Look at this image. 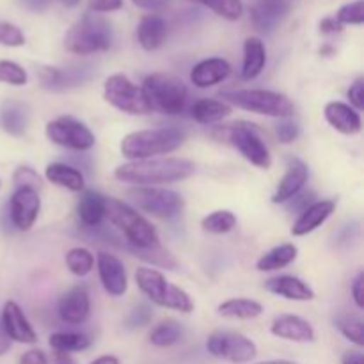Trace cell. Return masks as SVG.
Wrapping results in <instances>:
<instances>
[{"mask_svg": "<svg viewBox=\"0 0 364 364\" xmlns=\"http://www.w3.org/2000/svg\"><path fill=\"white\" fill-rule=\"evenodd\" d=\"M231 75V64L220 57H210L196 64L191 71V82L199 89L220 84Z\"/></svg>", "mask_w": 364, "mask_h": 364, "instance_id": "obj_22", "label": "cell"}, {"mask_svg": "<svg viewBox=\"0 0 364 364\" xmlns=\"http://www.w3.org/2000/svg\"><path fill=\"white\" fill-rule=\"evenodd\" d=\"M167 32H169V27H167V21L162 16L146 14L137 27V39L142 48L153 52V50H159L166 43Z\"/></svg>", "mask_w": 364, "mask_h": 364, "instance_id": "obj_25", "label": "cell"}, {"mask_svg": "<svg viewBox=\"0 0 364 364\" xmlns=\"http://www.w3.org/2000/svg\"><path fill=\"white\" fill-rule=\"evenodd\" d=\"M153 318V309L148 304H137L127 318L128 329H141V327L148 326Z\"/></svg>", "mask_w": 364, "mask_h": 364, "instance_id": "obj_43", "label": "cell"}, {"mask_svg": "<svg viewBox=\"0 0 364 364\" xmlns=\"http://www.w3.org/2000/svg\"><path fill=\"white\" fill-rule=\"evenodd\" d=\"M112 45V27L105 18L87 13L64 36V46L75 55H91L105 52Z\"/></svg>", "mask_w": 364, "mask_h": 364, "instance_id": "obj_5", "label": "cell"}, {"mask_svg": "<svg viewBox=\"0 0 364 364\" xmlns=\"http://www.w3.org/2000/svg\"><path fill=\"white\" fill-rule=\"evenodd\" d=\"M194 162L185 159H148L130 160L114 171V178L121 183H130L135 187H160V185L176 183L187 180L194 174Z\"/></svg>", "mask_w": 364, "mask_h": 364, "instance_id": "obj_1", "label": "cell"}, {"mask_svg": "<svg viewBox=\"0 0 364 364\" xmlns=\"http://www.w3.org/2000/svg\"><path fill=\"white\" fill-rule=\"evenodd\" d=\"M347 96H348V100H350L352 109H355L358 112H361V110L364 109V80L363 78H358V80H355L354 84L348 87Z\"/></svg>", "mask_w": 364, "mask_h": 364, "instance_id": "obj_45", "label": "cell"}, {"mask_svg": "<svg viewBox=\"0 0 364 364\" xmlns=\"http://www.w3.org/2000/svg\"><path fill=\"white\" fill-rule=\"evenodd\" d=\"M0 45L13 46V48L23 46L25 36L21 28H18L13 23H7V21H0Z\"/></svg>", "mask_w": 364, "mask_h": 364, "instance_id": "obj_42", "label": "cell"}, {"mask_svg": "<svg viewBox=\"0 0 364 364\" xmlns=\"http://www.w3.org/2000/svg\"><path fill=\"white\" fill-rule=\"evenodd\" d=\"M267 64V50L265 43L259 38L252 36L244 43V63H242V78L252 80L258 77Z\"/></svg>", "mask_w": 364, "mask_h": 364, "instance_id": "obj_27", "label": "cell"}, {"mask_svg": "<svg viewBox=\"0 0 364 364\" xmlns=\"http://www.w3.org/2000/svg\"><path fill=\"white\" fill-rule=\"evenodd\" d=\"M203 230L212 235H224L230 233L237 226V217L230 210H217L206 215L201 223Z\"/></svg>", "mask_w": 364, "mask_h": 364, "instance_id": "obj_35", "label": "cell"}, {"mask_svg": "<svg viewBox=\"0 0 364 364\" xmlns=\"http://www.w3.org/2000/svg\"><path fill=\"white\" fill-rule=\"evenodd\" d=\"M223 102L228 105H235L238 109L249 110V112L262 114L269 117H284L294 116V103L288 96L281 92L269 91V89H237V91L223 92Z\"/></svg>", "mask_w": 364, "mask_h": 364, "instance_id": "obj_7", "label": "cell"}, {"mask_svg": "<svg viewBox=\"0 0 364 364\" xmlns=\"http://www.w3.org/2000/svg\"><path fill=\"white\" fill-rule=\"evenodd\" d=\"M134 6L141 7V9L151 11V13H156V11H162L169 6L171 0H132Z\"/></svg>", "mask_w": 364, "mask_h": 364, "instance_id": "obj_48", "label": "cell"}, {"mask_svg": "<svg viewBox=\"0 0 364 364\" xmlns=\"http://www.w3.org/2000/svg\"><path fill=\"white\" fill-rule=\"evenodd\" d=\"M291 0H255L251 7V21L256 31L270 34L290 14Z\"/></svg>", "mask_w": 364, "mask_h": 364, "instance_id": "obj_15", "label": "cell"}, {"mask_svg": "<svg viewBox=\"0 0 364 364\" xmlns=\"http://www.w3.org/2000/svg\"><path fill=\"white\" fill-rule=\"evenodd\" d=\"M96 267H98V276L102 281V287L112 297H121L128 290V276L124 263L116 255L100 251L96 256Z\"/></svg>", "mask_w": 364, "mask_h": 364, "instance_id": "obj_14", "label": "cell"}, {"mask_svg": "<svg viewBox=\"0 0 364 364\" xmlns=\"http://www.w3.org/2000/svg\"><path fill=\"white\" fill-rule=\"evenodd\" d=\"M91 364H119V361H117V358H114V355H102V358H98Z\"/></svg>", "mask_w": 364, "mask_h": 364, "instance_id": "obj_55", "label": "cell"}, {"mask_svg": "<svg viewBox=\"0 0 364 364\" xmlns=\"http://www.w3.org/2000/svg\"><path fill=\"white\" fill-rule=\"evenodd\" d=\"M256 364H297V363L284 361V359H277V361H265V363H256Z\"/></svg>", "mask_w": 364, "mask_h": 364, "instance_id": "obj_56", "label": "cell"}, {"mask_svg": "<svg viewBox=\"0 0 364 364\" xmlns=\"http://www.w3.org/2000/svg\"><path fill=\"white\" fill-rule=\"evenodd\" d=\"M299 255V249L294 244H281L277 247L270 249L269 252L262 256V258L256 262V269L259 272H274V270H279L288 267L290 263L295 262Z\"/></svg>", "mask_w": 364, "mask_h": 364, "instance_id": "obj_29", "label": "cell"}, {"mask_svg": "<svg viewBox=\"0 0 364 364\" xmlns=\"http://www.w3.org/2000/svg\"><path fill=\"white\" fill-rule=\"evenodd\" d=\"M223 139L258 169L267 171L272 166V156L256 124L247 123V121L230 124L223 128Z\"/></svg>", "mask_w": 364, "mask_h": 364, "instance_id": "obj_8", "label": "cell"}, {"mask_svg": "<svg viewBox=\"0 0 364 364\" xmlns=\"http://www.w3.org/2000/svg\"><path fill=\"white\" fill-rule=\"evenodd\" d=\"M334 210H336V203L333 199H322V201L311 203L308 208L302 210L299 219L294 223L291 235L294 237H304V235L313 233L333 215Z\"/></svg>", "mask_w": 364, "mask_h": 364, "instance_id": "obj_20", "label": "cell"}, {"mask_svg": "<svg viewBox=\"0 0 364 364\" xmlns=\"http://www.w3.org/2000/svg\"><path fill=\"white\" fill-rule=\"evenodd\" d=\"M132 252H134L135 256H139L141 259H144V262L151 263V265L155 267H160V269L173 270L176 269L178 265L176 258H174L169 251H166L160 244L153 245V247H146V249H132Z\"/></svg>", "mask_w": 364, "mask_h": 364, "instance_id": "obj_36", "label": "cell"}, {"mask_svg": "<svg viewBox=\"0 0 364 364\" xmlns=\"http://www.w3.org/2000/svg\"><path fill=\"white\" fill-rule=\"evenodd\" d=\"M183 141L185 134L178 128H149L124 135L119 149L128 160H148L176 151Z\"/></svg>", "mask_w": 364, "mask_h": 364, "instance_id": "obj_2", "label": "cell"}, {"mask_svg": "<svg viewBox=\"0 0 364 364\" xmlns=\"http://www.w3.org/2000/svg\"><path fill=\"white\" fill-rule=\"evenodd\" d=\"M105 201L102 194L95 191H85L77 203V217L87 230H96L105 220Z\"/></svg>", "mask_w": 364, "mask_h": 364, "instance_id": "obj_24", "label": "cell"}, {"mask_svg": "<svg viewBox=\"0 0 364 364\" xmlns=\"http://www.w3.org/2000/svg\"><path fill=\"white\" fill-rule=\"evenodd\" d=\"M309 180V169L302 160L299 159H288L287 173L281 178L279 185H277L276 192L272 196V203L281 205V203H288L301 194L304 185Z\"/></svg>", "mask_w": 364, "mask_h": 364, "instance_id": "obj_18", "label": "cell"}, {"mask_svg": "<svg viewBox=\"0 0 364 364\" xmlns=\"http://www.w3.org/2000/svg\"><path fill=\"white\" fill-rule=\"evenodd\" d=\"M192 117L199 124H213L223 121L231 114V105L224 103L223 100L203 98L192 105Z\"/></svg>", "mask_w": 364, "mask_h": 364, "instance_id": "obj_28", "label": "cell"}, {"mask_svg": "<svg viewBox=\"0 0 364 364\" xmlns=\"http://www.w3.org/2000/svg\"><path fill=\"white\" fill-rule=\"evenodd\" d=\"M20 2L25 9L32 11V13H41V11H45L50 6L52 0H20Z\"/></svg>", "mask_w": 364, "mask_h": 364, "instance_id": "obj_51", "label": "cell"}, {"mask_svg": "<svg viewBox=\"0 0 364 364\" xmlns=\"http://www.w3.org/2000/svg\"><path fill=\"white\" fill-rule=\"evenodd\" d=\"M363 287H364V276H363L361 272H359L358 276H355L354 283H352V297H354L355 306H358L359 309H363V306H364Z\"/></svg>", "mask_w": 364, "mask_h": 364, "instance_id": "obj_50", "label": "cell"}, {"mask_svg": "<svg viewBox=\"0 0 364 364\" xmlns=\"http://www.w3.org/2000/svg\"><path fill=\"white\" fill-rule=\"evenodd\" d=\"M60 2H63L66 7H75V6H78V2H80V0H60Z\"/></svg>", "mask_w": 364, "mask_h": 364, "instance_id": "obj_57", "label": "cell"}, {"mask_svg": "<svg viewBox=\"0 0 364 364\" xmlns=\"http://www.w3.org/2000/svg\"><path fill=\"white\" fill-rule=\"evenodd\" d=\"M105 219L127 237L132 249H146L160 244L155 226L128 203L107 198Z\"/></svg>", "mask_w": 364, "mask_h": 364, "instance_id": "obj_3", "label": "cell"}, {"mask_svg": "<svg viewBox=\"0 0 364 364\" xmlns=\"http://www.w3.org/2000/svg\"><path fill=\"white\" fill-rule=\"evenodd\" d=\"M135 283H137L139 290L160 308L173 309V311L183 313V315L194 311V301L191 295L183 288L166 279L160 270L151 269V267H141L135 272Z\"/></svg>", "mask_w": 364, "mask_h": 364, "instance_id": "obj_4", "label": "cell"}, {"mask_svg": "<svg viewBox=\"0 0 364 364\" xmlns=\"http://www.w3.org/2000/svg\"><path fill=\"white\" fill-rule=\"evenodd\" d=\"M343 31V25L336 20V18H323L320 21V32L326 36H333V34H340Z\"/></svg>", "mask_w": 364, "mask_h": 364, "instance_id": "obj_49", "label": "cell"}, {"mask_svg": "<svg viewBox=\"0 0 364 364\" xmlns=\"http://www.w3.org/2000/svg\"><path fill=\"white\" fill-rule=\"evenodd\" d=\"M132 201L141 212L156 219H173L183 210L185 201L178 192L164 187H135L130 191Z\"/></svg>", "mask_w": 364, "mask_h": 364, "instance_id": "obj_10", "label": "cell"}, {"mask_svg": "<svg viewBox=\"0 0 364 364\" xmlns=\"http://www.w3.org/2000/svg\"><path fill=\"white\" fill-rule=\"evenodd\" d=\"M66 267L73 276L84 277L95 269V256L85 247H73L66 252Z\"/></svg>", "mask_w": 364, "mask_h": 364, "instance_id": "obj_34", "label": "cell"}, {"mask_svg": "<svg viewBox=\"0 0 364 364\" xmlns=\"http://www.w3.org/2000/svg\"><path fill=\"white\" fill-rule=\"evenodd\" d=\"M265 290L274 295L287 299V301L308 302L315 299V291L306 281L295 276H277L265 283Z\"/></svg>", "mask_w": 364, "mask_h": 364, "instance_id": "obj_23", "label": "cell"}, {"mask_svg": "<svg viewBox=\"0 0 364 364\" xmlns=\"http://www.w3.org/2000/svg\"><path fill=\"white\" fill-rule=\"evenodd\" d=\"M123 7V0H89V9L95 13H112Z\"/></svg>", "mask_w": 364, "mask_h": 364, "instance_id": "obj_46", "label": "cell"}, {"mask_svg": "<svg viewBox=\"0 0 364 364\" xmlns=\"http://www.w3.org/2000/svg\"><path fill=\"white\" fill-rule=\"evenodd\" d=\"M0 320H2L4 331H6L11 341L27 345H32L38 341V334H36L34 327L31 326L25 313L21 311V308L14 301H7L4 304Z\"/></svg>", "mask_w": 364, "mask_h": 364, "instance_id": "obj_17", "label": "cell"}, {"mask_svg": "<svg viewBox=\"0 0 364 364\" xmlns=\"http://www.w3.org/2000/svg\"><path fill=\"white\" fill-rule=\"evenodd\" d=\"M142 92L149 109L166 116H178L187 105V85L180 78L166 73H153L142 82Z\"/></svg>", "mask_w": 364, "mask_h": 364, "instance_id": "obj_6", "label": "cell"}, {"mask_svg": "<svg viewBox=\"0 0 364 364\" xmlns=\"http://www.w3.org/2000/svg\"><path fill=\"white\" fill-rule=\"evenodd\" d=\"M217 313L231 320H252L263 313V306L252 299H230L219 304Z\"/></svg>", "mask_w": 364, "mask_h": 364, "instance_id": "obj_30", "label": "cell"}, {"mask_svg": "<svg viewBox=\"0 0 364 364\" xmlns=\"http://www.w3.org/2000/svg\"><path fill=\"white\" fill-rule=\"evenodd\" d=\"M183 338V327L176 320H166L160 322L155 329L149 333V341L159 348H167L176 345Z\"/></svg>", "mask_w": 364, "mask_h": 364, "instance_id": "obj_32", "label": "cell"}, {"mask_svg": "<svg viewBox=\"0 0 364 364\" xmlns=\"http://www.w3.org/2000/svg\"><path fill=\"white\" fill-rule=\"evenodd\" d=\"M55 364H75L66 352H55Z\"/></svg>", "mask_w": 364, "mask_h": 364, "instance_id": "obj_54", "label": "cell"}, {"mask_svg": "<svg viewBox=\"0 0 364 364\" xmlns=\"http://www.w3.org/2000/svg\"><path fill=\"white\" fill-rule=\"evenodd\" d=\"M27 80H28L27 71H25L20 64L7 59L0 60V82H2V84L21 87V85L27 84Z\"/></svg>", "mask_w": 364, "mask_h": 364, "instance_id": "obj_39", "label": "cell"}, {"mask_svg": "<svg viewBox=\"0 0 364 364\" xmlns=\"http://www.w3.org/2000/svg\"><path fill=\"white\" fill-rule=\"evenodd\" d=\"M194 2L210 7L213 13L230 21L238 20L242 16V13H244V4H242V0H194Z\"/></svg>", "mask_w": 364, "mask_h": 364, "instance_id": "obj_37", "label": "cell"}, {"mask_svg": "<svg viewBox=\"0 0 364 364\" xmlns=\"http://www.w3.org/2000/svg\"><path fill=\"white\" fill-rule=\"evenodd\" d=\"M301 135V127H299L297 121L290 119V117H284V119L279 121L277 124V137L283 144H291L295 142Z\"/></svg>", "mask_w": 364, "mask_h": 364, "instance_id": "obj_44", "label": "cell"}, {"mask_svg": "<svg viewBox=\"0 0 364 364\" xmlns=\"http://www.w3.org/2000/svg\"><path fill=\"white\" fill-rule=\"evenodd\" d=\"M41 210V198L34 188L20 187L14 191L9 201V219L16 230L28 231L38 220Z\"/></svg>", "mask_w": 364, "mask_h": 364, "instance_id": "obj_13", "label": "cell"}, {"mask_svg": "<svg viewBox=\"0 0 364 364\" xmlns=\"http://www.w3.org/2000/svg\"><path fill=\"white\" fill-rule=\"evenodd\" d=\"M206 348L213 358L235 364L252 361L258 354V348L247 336L240 333H230V331H217L210 334Z\"/></svg>", "mask_w": 364, "mask_h": 364, "instance_id": "obj_12", "label": "cell"}, {"mask_svg": "<svg viewBox=\"0 0 364 364\" xmlns=\"http://www.w3.org/2000/svg\"><path fill=\"white\" fill-rule=\"evenodd\" d=\"M103 98L114 109L130 114V116H144V114L151 112L142 89L123 73L110 75L107 78L105 85H103Z\"/></svg>", "mask_w": 364, "mask_h": 364, "instance_id": "obj_9", "label": "cell"}, {"mask_svg": "<svg viewBox=\"0 0 364 364\" xmlns=\"http://www.w3.org/2000/svg\"><path fill=\"white\" fill-rule=\"evenodd\" d=\"M13 181L14 185H16V188L25 187V188H34V191H38V188L41 187V178H39V174L36 173L32 167H27V166H20L16 171H14Z\"/></svg>", "mask_w": 364, "mask_h": 364, "instance_id": "obj_41", "label": "cell"}, {"mask_svg": "<svg viewBox=\"0 0 364 364\" xmlns=\"http://www.w3.org/2000/svg\"><path fill=\"white\" fill-rule=\"evenodd\" d=\"M341 364H364V355L361 352H347L341 358Z\"/></svg>", "mask_w": 364, "mask_h": 364, "instance_id": "obj_52", "label": "cell"}, {"mask_svg": "<svg viewBox=\"0 0 364 364\" xmlns=\"http://www.w3.org/2000/svg\"><path fill=\"white\" fill-rule=\"evenodd\" d=\"M336 327L348 341H352L358 347L364 345V336H363V322L359 316L355 315H340L336 318Z\"/></svg>", "mask_w": 364, "mask_h": 364, "instance_id": "obj_38", "label": "cell"}, {"mask_svg": "<svg viewBox=\"0 0 364 364\" xmlns=\"http://www.w3.org/2000/svg\"><path fill=\"white\" fill-rule=\"evenodd\" d=\"M45 134L53 144L71 151H89L96 142L95 134L89 130L87 124L73 116L55 117L46 124Z\"/></svg>", "mask_w": 364, "mask_h": 364, "instance_id": "obj_11", "label": "cell"}, {"mask_svg": "<svg viewBox=\"0 0 364 364\" xmlns=\"http://www.w3.org/2000/svg\"><path fill=\"white\" fill-rule=\"evenodd\" d=\"M45 178L50 183L57 185L60 188H66L70 192H82L85 187L84 174L80 173V169L70 166V164H48L45 169Z\"/></svg>", "mask_w": 364, "mask_h": 364, "instance_id": "obj_26", "label": "cell"}, {"mask_svg": "<svg viewBox=\"0 0 364 364\" xmlns=\"http://www.w3.org/2000/svg\"><path fill=\"white\" fill-rule=\"evenodd\" d=\"M270 333L281 340L295 341V343H311L315 341V329L308 320L297 315H279L274 318Z\"/></svg>", "mask_w": 364, "mask_h": 364, "instance_id": "obj_19", "label": "cell"}, {"mask_svg": "<svg viewBox=\"0 0 364 364\" xmlns=\"http://www.w3.org/2000/svg\"><path fill=\"white\" fill-rule=\"evenodd\" d=\"M9 348H11V340H9V336H7L6 331H4L2 320H0V355L6 354Z\"/></svg>", "mask_w": 364, "mask_h": 364, "instance_id": "obj_53", "label": "cell"}, {"mask_svg": "<svg viewBox=\"0 0 364 364\" xmlns=\"http://www.w3.org/2000/svg\"><path fill=\"white\" fill-rule=\"evenodd\" d=\"M57 313L63 322L70 326H80L89 318L91 313V299L85 287H73L68 290L57 304Z\"/></svg>", "mask_w": 364, "mask_h": 364, "instance_id": "obj_16", "label": "cell"}, {"mask_svg": "<svg viewBox=\"0 0 364 364\" xmlns=\"http://www.w3.org/2000/svg\"><path fill=\"white\" fill-rule=\"evenodd\" d=\"M323 116L334 130L343 135H355L363 130L361 114L348 103L329 102L323 109Z\"/></svg>", "mask_w": 364, "mask_h": 364, "instance_id": "obj_21", "label": "cell"}, {"mask_svg": "<svg viewBox=\"0 0 364 364\" xmlns=\"http://www.w3.org/2000/svg\"><path fill=\"white\" fill-rule=\"evenodd\" d=\"M0 121H2V127L7 134L20 137L27 130L28 112L21 103L6 102L2 105V110H0Z\"/></svg>", "mask_w": 364, "mask_h": 364, "instance_id": "obj_31", "label": "cell"}, {"mask_svg": "<svg viewBox=\"0 0 364 364\" xmlns=\"http://www.w3.org/2000/svg\"><path fill=\"white\" fill-rule=\"evenodd\" d=\"M50 347L55 352H80L91 347V338L80 333H55L48 340Z\"/></svg>", "mask_w": 364, "mask_h": 364, "instance_id": "obj_33", "label": "cell"}, {"mask_svg": "<svg viewBox=\"0 0 364 364\" xmlns=\"http://www.w3.org/2000/svg\"><path fill=\"white\" fill-rule=\"evenodd\" d=\"M20 364H48V358L39 348H32V350H27L21 355Z\"/></svg>", "mask_w": 364, "mask_h": 364, "instance_id": "obj_47", "label": "cell"}, {"mask_svg": "<svg viewBox=\"0 0 364 364\" xmlns=\"http://www.w3.org/2000/svg\"><path fill=\"white\" fill-rule=\"evenodd\" d=\"M336 20L341 25H363L364 21V2L354 0L350 4H345L336 14Z\"/></svg>", "mask_w": 364, "mask_h": 364, "instance_id": "obj_40", "label": "cell"}]
</instances>
